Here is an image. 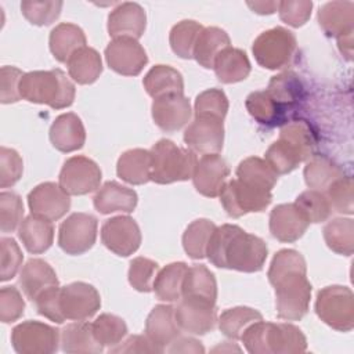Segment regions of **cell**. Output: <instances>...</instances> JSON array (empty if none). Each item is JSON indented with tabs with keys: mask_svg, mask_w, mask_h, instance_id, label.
I'll list each match as a JSON object with an SVG mask.
<instances>
[{
	"mask_svg": "<svg viewBox=\"0 0 354 354\" xmlns=\"http://www.w3.org/2000/svg\"><path fill=\"white\" fill-rule=\"evenodd\" d=\"M241 340L252 354H297L307 350L304 333L286 322L256 321L245 329Z\"/></svg>",
	"mask_w": 354,
	"mask_h": 354,
	"instance_id": "3957f363",
	"label": "cell"
},
{
	"mask_svg": "<svg viewBox=\"0 0 354 354\" xmlns=\"http://www.w3.org/2000/svg\"><path fill=\"white\" fill-rule=\"evenodd\" d=\"M252 50L259 65L279 69L290 62L296 50V37L290 30L277 26L260 33Z\"/></svg>",
	"mask_w": 354,
	"mask_h": 354,
	"instance_id": "52a82bcc",
	"label": "cell"
},
{
	"mask_svg": "<svg viewBox=\"0 0 354 354\" xmlns=\"http://www.w3.org/2000/svg\"><path fill=\"white\" fill-rule=\"evenodd\" d=\"M324 239L330 250L351 256L354 252V221L343 217L330 220L324 227Z\"/></svg>",
	"mask_w": 354,
	"mask_h": 354,
	"instance_id": "b9f144b4",
	"label": "cell"
},
{
	"mask_svg": "<svg viewBox=\"0 0 354 354\" xmlns=\"http://www.w3.org/2000/svg\"><path fill=\"white\" fill-rule=\"evenodd\" d=\"M214 230L216 224L207 218H198L192 221L183 234V246L185 253L195 260L206 257L209 241Z\"/></svg>",
	"mask_w": 354,
	"mask_h": 354,
	"instance_id": "7bdbcfd3",
	"label": "cell"
},
{
	"mask_svg": "<svg viewBox=\"0 0 354 354\" xmlns=\"http://www.w3.org/2000/svg\"><path fill=\"white\" fill-rule=\"evenodd\" d=\"M62 1H32L25 0L21 3L22 15L33 25L44 26L53 24L61 12Z\"/></svg>",
	"mask_w": 354,
	"mask_h": 354,
	"instance_id": "f907efd6",
	"label": "cell"
},
{
	"mask_svg": "<svg viewBox=\"0 0 354 354\" xmlns=\"http://www.w3.org/2000/svg\"><path fill=\"white\" fill-rule=\"evenodd\" d=\"M142 84L155 100L169 94H183L184 80L181 73L169 65H155L144 76Z\"/></svg>",
	"mask_w": 354,
	"mask_h": 354,
	"instance_id": "1f68e13d",
	"label": "cell"
},
{
	"mask_svg": "<svg viewBox=\"0 0 354 354\" xmlns=\"http://www.w3.org/2000/svg\"><path fill=\"white\" fill-rule=\"evenodd\" d=\"M59 292H61L59 286H53L44 290L35 300L37 313L57 324L65 322V318L61 313V306H59Z\"/></svg>",
	"mask_w": 354,
	"mask_h": 354,
	"instance_id": "94428289",
	"label": "cell"
},
{
	"mask_svg": "<svg viewBox=\"0 0 354 354\" xmlns=\"http://www.w3.org/2000/svg\"><path fill=\"white\" fill-rule=\"evenodd\" d=\"M343 176V169L332 159L317 155L311 156L304 167V180L311 189L326 191V188L339 177Z\"/></svg>",
	"mask_w": 354,
	"mask_h": 354,
	"instance_id": "ab89813d",
	"label": "cell"
},
{
	"mask_svg": "<svg viewBox=\"0 0 354 354\" xmlns=\"http://www.w3.org/2000/svg\"><path fill=\"white\" fill-rule=\"evenodd\" d=\"M145 333L151 342L165 350L180 336V326L176 321L174 307L158 304L148 314L145 321Z\"/></svg>",
	"mask_w": 354,
	"mask_h": 354,
	"instance_id": "603a6c76",
	"label": "cell"
},
{
	"mask_svg": "<svg viewBox=\"0 0 354 354\" xmlns=\"http://www.w3.org/2000/svg\"><path fill=\"white\" fill-rule=\"evenodd\" d=\"M311 10H313V1H307V0H296V1L288 0V1L278 3L279 18L285 24L293 28H299L304 25L311 15Z\"/></svg>",
	"mask_w": 354,
	"mask_h": 354,
	"instance_id": "680465c9",
	"label": "cell"
},
{
	"mask_svg": "<svg viewBox=\"0 0 354 354\" xmlns=\"http://www.w3.org/2000/svg\"><path fill=\"white\" fill-rule=\"evenodd\" d=\"M18 236L29 253L46 252L54 239V227L50 220L30 214L25 217L18 228Z\"/></svg>",
	"mask_w": 354,
	"mask_h": 354,
	"instance_id": "f1b7e54d",
	"label": "cell"
},
{
	"mask_svg": "<svg viewBox=\"0 0 354 354\" xmlns=\"http://www.w3.org/2000/svg\"><path fill=\"white\" fill-rule=\"evenodd\" d=\"M315 313L330 328L350 332L354 326V295L350 288L332 285L317 295Z\"/></svg>",
	"mask_w": 354,
	"mask_h": 354,
	"instance_id": "8992f818",
	"label": "cell"
},
{
	"mask_svg": "<svg viewBox=\"0 0 354 354\" xmlns=\"http://www.w3.org/2000/svg\"><path fill=\"white\" fill-rule=\"evenodd\" d=\"M279 138L288 142L300 156L301 162L314 156L317 148V133L306 120L286 122L279 131Z\"/></svg>",
	"mask_w": 354,
	"mask_h": 354,
	"instance_id": "d590c367",
	"label": "cell"
},
{
	"mask_svg": "<svg viewBox=\"0 0 354 354\" xmlns=\"http://www.w3.org/2000/svg\"><path fill=\"white\" fill-rule=\"evenodd\" d=\"M24 205L18 194L3 191L0 194V228L3 232H12L22 223Z\"/></svg>",
	"mask_w": 354,
	"mask_h": 354,
	"instance_id": "f5cc1de1",
	"label": "cell"
},
{
	"mask_svg": "<svg viewBox=\"0 0 354 354\" xmlns=\"http://www.w3.org/2000/svg\"><path fill=\"white\" fill-rule=\"evenodd\" d=\"M189 118L191 105L184 94L163 95L152 102V119L166 133L180 130L189 122Z\"/></svg>",
	"mask_w": 354,
	"mask_h": 354,
	"instance_id": "d6986e66",
	"label": "cell"
},
{
	"mask_svg": "<svg viewBox=\"0 0 354 354\" xmlns=\"http://www.w3.org/2000/svg\"><path fill=\"white\" fill-rule=\"evenodd\" d=\"M66 65L69 76L79 84L94 83L102 72V61L98 51L87 46L77 50Z\"/></svg>",
	"mask_w": 354,
	"mask_h": 354,
	"instance_id": "8d00e7d4",
	"label": "cell"
},
{
	"mask_svg": "<svg viewBox=\"0 0 354 354\" xmlns=\"http://www.w3.org/2000/svg\"><path fill=\"white\" fill-rule=\"evenodd\" d=\"M203 30V26L192 19H184L176 24L169 36L170 47L176 55L184 59L194 58L196 40Z\"/></svg>",
	"mask_w": 354,
	"mask_h": 354,
	"instance_id": "ee69618b",
	"label": "cell"
},
{
	"mask_svg": "<svg viewBox=\"0 0 354 354\" xmlns=\"http://www.w3.org/2000/svg\"><path fill=\"white\" fill-rule=\"evenodd\" d=\"M230 176V167L218 153L203 155L195 166L192 181L196 191L207 198L220 195Z\"/></svg>",
	"mask_w": 354,
	"mask_h": 354,
	"instance_id": "ac0fdd59",
	"label": "cell"
},
{
	"mask_svg": "<svg viewBox=\"0 0 354 354\" xmlns=\"http://www.w3.org/2000/svg\"><path fill=\"white\" fill-rule=\"evenodd\" d=\"M326 198L332 206L339 213L351 214L354 209L353 203V180L350 176H342L335 180L326 188Z\"/></svg>",
	"mask_w": 354,
	"mask_h": 354,
	"instance_id": "db71d44e",
	"label": "cell"
},
{
	"mask_svg": "<svg viewBox=\"0 0 354 354\" xmlns=\"http://www.w3.org/2000/svg\"><path fill=\"white\" fill-rule=\"evenodd\" d=\"M101 176V169L94 160L77 155L65 160L58 183L68 195H86L100 187Z\"/></svg>",
	"mask_w": 354,
	"mask_h": 354,
	"instance_id": "8fae6325",
	"label": "cell"
},
{
	"mask_svg": "<svg viewBox=\"0 0 354 354\" xmlns=\"http://www.w3.org/2000/svg\"><path fill=\"white\" fill-rule=\"evenodd\" d=\"M188 266L183 261L170 263L163 267L155 277L152 290L162 301H177L183 297L184 278Z\"/></svg>",
	"mask_w": 354,
	"mask_h": 354,
	"instance_id": "836d02e7",
	"label": "cell"
},
{
	"mask_svg": "<svg viewBox=\"0 0 354 354\" xmlns=\"http://www.w3.org/2000/svg\"><path fill=\"white\" fill-rule=\"evenodd\" d=\"M101 241L115 254L127 257L140 248L141 231L134 218L116 216L102 224Z\"/></svg>",
	"mask_w": 354,
	"mask_h": 354,
	"instance_id": "5bb4252c",
	"label": "cell"
},
{
	"mask_svg": "<svg viewBox=\"0 0 354 354\" xmlns=\"http://www.w3.org/2000/svg\"><path fill=\"white\" fill-rule=\"evenodd\" d=\"M228 111V98L220 88L202 91L195 100V116H213L223 119Z\"/></svg>",
	"mask_w": 354,
	"mask_h": 354,
	"instance_id": "816d5d0a",
	"label": "cell"
},
{
	"mask_svg": "<svg viewBox=\"0 0 354 354\" xmlns=\"http://www.w3.org/2000/svg\"><path fill=\"white\" fill-rule=\"evenodd\" d=\"M174 313L180 329L192 335H205L217 322L216 303L198 297H181Z\"/></svg>",
	"mask_w": 354,
	"mask_h": 354,
	"instance_id": "9a60e30c",
	"label": "cell"
},
{
	"mask_svg": "<svg viewBox=\"0 0 354 354\" xmlns=\"http://www.w3.org/2000/svg\"><path fill=\"white\" fill-rule=\"evenodd\" d=\"M218 196L227 214L234 218L246 213L263 212L272 199L271 191L252 187L238 178L227 181Z\"/></svg>",
	"mask_w": 354,
	"mask_h": 354,
	"instance_id": "ba28073f",
	"label": "cell"
},
{
	"mask_svg": "<svg viewBox=\"0 0 354 354\" xmlns=\"http://www.w3.org/2000/svg\"><path fill=\"white\" fill-rule=\"evenodd\" d=\"M59 306L65 319L84 321L100 310L101 297L93 285L72 282L61 288Z\"/></svg>",
	"mask_w": 354,
	"mask_h": 354,
	"instance_id": "7c38bea8",
	"label": "cell"
},
{
	"mask_svg": "<svg viewBox=\"0 0 354 354\" xmlns=\"http://www.w3.org/2000/svg\"><path fill=\"white\" fill-rule=\"evenodd\" d=\"M295 205L303 212L310 223H322L332 213V206L326 195L317 189H307L301 192L296 198Z\"/></svg>",
	"mask_w": 354,
	"mask_h": 354,
	"instance_id": "7dc6e473",
	"label": "cell"
},
{
	"mask_svg": "<svg viewBox=\"0 0 354 354\" xmlns=\"http://www.w3.org/2000/svg\"><path fill=\"white\" fill-rule=\"evenodd\" d=\"M169 353H203L205 348L199 340L192 337H177L170 347L167 348Z\"/></svg>",
	"mask_w": 354,
	"mask_h": 354,
	"instance_id": "be15d7a7",
	"label": "cell"
},
{
	"mask_svg": "<svg viewBox=\"0 0 354 354\" xmlns=\"http://www.w3.org/2000/svg\"><path fill=\"white\" fill-rule=\"evenodd\" d=\"M105 59L112 71L123 76H137L148 62L144 47L131 37H116L105 48Z\"/></svg>",
	"mask_w": 354,
	"mask_h": 354,
	"instance_id": "4fadbf2b",
	"label": "cell"
},
{
	"mask_svg": "<svg viewBox=\"0 0 354 354\" xmlns=\"http://www.w3.org/2000/svg\"><path fill=\"white\" fill-rule=\"evenodd\" d=\"M278 3L279 1H248V6L260 15H266V14H272L278 10Z\"/></svg>",
	"mask_w": 354,
	"mask_h": 354,
	"instance_id": "e7e4bbea",
	"label": "cell"
},
{
	"mask_svg": "<svg viewBox=\"0 0 354 354\" xmlns=\"http://www.w3.org/2000/svg\"><path fill=\"white\" fill-rule=\"evenodd\" d=\"M93 333L97 342L102 346H116L127 335L126 322L113 314H101L91 324Z\"/></svg>",
	"mask_w": 354,
	"mask_h": 354,
	"instance_id": "bcb514c9",
	"label": "cell"
},
{
	"mask_svg": "<svg viewBox=\"0 0 354 354\" xmlns=\"http://www.w3.org/2000/svg\"><path fill=\"white\" fill-rule=\"evenodd\" d=\"M163 350L158 347L148 336L133 335L127 337L122 344H116L109 348V353H162Z\"/></svg>",
	"mask_w": 354,
	"mask_h": 354,
	"instance_id": "6125c7cd",
	"label": "cell"
},
{
	"mask_svg": "<svg viewBox=\"0 0 354 354\" xmlns=\"http://www.w3.org/2000/svg\"><path fill=\"white\" fill-rule=\"evenodd\" d=\"M318 22L328 36L343 37L353 35L354 26V3L353 1H329L318 11Z\"/></svg>",
	"mask_w": 354,
	"mask_h": 354,
	"instance_id": "484cf974",
	"label": "cell"
},
{
	"mask_svg": "<svg viewBox=\"0 0 354 354\" xmlns=\"http://www.w3.org/2000/svg\"><path fill=\"white\" fill-rule=\"evenodd\" d=\"M0 249H1V271H0V279L8 281L14 278L22 264L24 254L12 238L3 236L0 239Z\"/></svg>",
	"mask_w": 354,
	"mask_h": 354,
	"instance_id": "9f6ffc18",
	"label": "cell"
},
{
	"mask_svg": "<svg viewBox=\"0 0 354 354\" xmlns=\"http://www.w3.org/2000/svg\"><path fill=\"white\" fill-rule=\"evenodd\" d=\"M19 285L25 296L35 301L48 288L58 286V278L47 261L30 259L19 272Z\"/></svg>",
	"mask_w": 354,
	"mask_h": 354,
	"instance_id": "d4e9b609",
	"label": "cell"
},
{
	"mask_svg": "<svg viewBox=\"0 0 354 354\" xmlns=\"http://www.w3.org/2000/svg\"><path fill=\"white\" fill-rule=\"evenodd\" d=\"M137 194L118 181H106L94 195L93 203L97 212L111 214L115 212L131 213L137 206Z\"/></svg>",
	"mask_w": 354,
	"mask_h": 354,
	"instance_id": "cb8c5ba5",
	"label": "cell"
},
{
	"mask_svg": "<svg viewBox=\"0 0 354 354\" xmlns=\"http://www.w3.org/2000/svg\"><path fill=\"white\" fill-rule=\"evenodd\" d=\"M118 176L133 185L145 184L151 180L152 156L151 151L134 148L123 152L116 165Z\"/></svg>",
	"mask_w": 354,
	"mask_h": 354,
	"instance_id": "4316f807",
	"label": "cell"
},
{
	"mask_svg": "<svg viewBox=\"0 0 354 354\" xmlns=\"http://www.w3.org/2000/svg\"><path fill=\"white\" fill-rule=\"evenodd\" d=\"M147 15L138 3H120L108 17V32L113 39L131 37L140 39L145 30Z\"/></svg>",
	"mask_w": 354,
	"mask_h": 354,
	"instance_id": "44dd1931",
	"label": "cell"
},
{
	"mask_svg": "<svg viewBox=\"0 0 354 354\" xmlns=\"http://www.w3.org/2000/svg\"><path fill=\"white\" fill-rule=\"evenodd\" d=\"M236 178L252 187L271 191L277 184L278 174L264 159L249 156L239 163L236 169Z\"/></svg>",
	"mask_w": 354,
	"mask_h": 354,
	"instance_id": "60d3db41",
	"label": "cell"
},
{
	"mask_svg": "<svg viewBox=\"0 0 354 354\" xmlns=\"http://www.w3.org/2000/svg\"><path fill=\"white\" fill-rule=\"evenodd\" d=\"M93 333L91 324L86 321H76L68 324L61 330V348L69 354H97L102 351Z\"/></svg>",
	"mask_w": 354,
	"mask_h": 354,
	"instance_id": "f546056e",
	"label": "cell"
},
{
	"mask_svg": "<svg viewBox=\"0 0 354 354\" xmlns=\"http://www.w3.org/2000/svg\"><path fill=\"white\" fill-rule=\"evenodd\" d=\"M50 141L61 152L80 149L86 141V130L80 118L73 112L57 116L50 127Z\"/></svg>",
	"mask_w": 354,
	"mask_h": 354,
	"instance_id": "7402d4cb",
	"label": "cell"
},
{
	"mask_svg": "<svg viewBox=\"0 0 354 354\" xmlns=\"http://www.w3.org/2000/svg\"><path fill=\"white\" fill-rule=\"evenodd\" d=\"M267 93L288 113V111H292L303 100L304 87L297 75L293 72H283L272 76Z\"/></svg>",
	"mask_w": 354,
	"mask_h": 354,
	"instance_id": "e575fe53",
	"label": "cell"
},
{
	"mask_svg": "<svg viewBox=\"0 0 354 354\" xmlns=\"http://www.w3.org/2000/svg\"><path fill=\"white\" fill-rule=\"evenodd\" d=\"M260 319H263V317L257 310L239 306L221 313V315L218 317V329L227 337L236 340L241 339L242 333L250 324Z\"/></svg>",
	"mask_w": 354,
	"mask_h": 354,
	"instance_id": "f6af8a7d",
	"label": "cell"
},
{
	"mask_svg": "<svg viewBox=\"0 0 354 354\" xmlns=\"http://www.w3.org/2000/svg\"><path fill=\"white\" fill-rule=\"evenodd\" d=\"M11 343L19 354H51L61 343L59 330L39 321H25L14 326Z\"/></svg>",
	"mask_w": 354,
	"mask_h": 354,
	"instance_id": "9c48e42d",
	"label": "cell"
},
{
	"mask_svg": "<svg viewBox=\"0 0 354 354\" xmlns=\"http://www.w3.org/2000/svg\"><path fill=\"white\" fill-rule=\"evenodd\" d=\"M264 160L278 176L290 173L299 166V163H301L297 152L281 138L268 147Z\"/></svg>",
	"mask_w": 354,
	"mask_h": 354,
	"instance_id": "c3c4849f",
	"label": "cell"
},
{
	"mask_svg": "<svg viewBox=\"0 0 354 354\" xmlns=\"http://www.w3.org/2000/svg\"><path fill=\"white\" fill-rule=\"evenodd\" d=\"M310 221L295 203H282L270 213V232L279 242H295L307 231Z\"/></svg>",
	"mask_w": 354,
	"mask_h": 354,
	"instance_id": "ffe728a7",
	"label": "cell"
},
{
	"mask_svg": "<svg viewBox=\"0 0 354 354\" xmlns=\"http://www.w3.org/2000/svg\"><path fill=\"white\" fill-rule=\"evenodd\" d=\"M151 180L156 184H171L192 178L198 158L194 151L180 148L170 140L162 138L151 148Z\"/></svg>",
	"mask_w": 354,
	"mask_h": 354,
	"instance_id": "5b68a950",
	"label": "cell"
},
{
	"mask_svg": "<svg viewBox=\"0 0 354 354\" xmlns=\"http://www.w3.org/2000/svg\"><path fill=\"white\" fill-rule=\"evenodd\" d=\"M184 142L198 153H218L224 142L223 119L213 116H195L184 131Z\"/></svg>",
	"mask_w": 354,
	"mask_h": 354,
	"instance_id": "2e32d148",
	"label": "cell"
},
{
	"mask_svg": "<svg viewBox=\"0 0 354 354\" xmlns=\"http://www.w3.org/2000/svg\"><path fill=\"white\" fill-rule=\"evenodd\" d=\"M97 218L90 213H72L59 225L58 245L66 253L72 256L87 252L97 238Z\"/></svg>",
	"mask_w": 354,
	"mask_h": 354,
	"instance_id": "30bf717a",
	"label": "cell"
},
{
	"mask_svg": "<svg viewBox=\"0 0 354 354\" xmlns=\"http://www.w3.org/2000/svg\"><path fill=\"white\" fill-rule=\"evenodd\" d=\"M21 98L46 104L54 109L71 106L75 100V86L61 69L33 71L24 75L19 84Z\"/></svg>",
	"mask_w": 354,
	"mask_h": 354,
	"instance_id": "277c9868",
	"label": "cell"
},
{
	"mask_svg": "<svg viewBox=\"0 0 354 354\" xmlns=\"http://www.w3.org/2000/svg\"><path fill=\"white\" fill-rule=\"evenodd\" d=\"M230 46L231 40L225 30L217 26L203 28L195 44L194 58L201 66L210 69L213 68L217 55Z\"/></svg>",
	"mask_w": 354,
	"mask_h": 354,
	"instance_id": "d6a6232c",
	"label": "cell"
},
{
	"mask_svg": "<svg viewBox=\"0 0 354 354\" xmlns=\"http://www.w3.org/2000/svg\"><path fill=\"white\" fill-rule=\"evenodd\" d=\"M25 301L15 286H4L0 290V319L4 324L19 319L24 314Z\"/></svg>",
	"mask_w": 354,
	"mask_h": 354,
	"instance_id": "6f0895ef",
	"label": "cell"
},
{
	"mask_svg": "<svg viewBox=\"0 0 354 354\" xmlns=\"http://www.w3.org/2000/svg\"><path fill=\"white\" fill-rule=\"evenodd\" d=\"M213 69L221 83L231 84L245 80L250 73V61L241 48L227 47L216 58Z\"/></svg>",
	"mask_w": 354,
	"mask_h": 354,
	"instance_id": "4dcf8cb0",
	"label": "cell"
},
{
	"mask_svg": "<svg viewBox=\"0 0 354 354\" xmlns=\"http://www.w3.org/2000/svg\"><path fill=\"white\" fill-rule=\"evenodd\" d=\"M268 249L266 242L235 224L216 227L206 256L218 268L257 272L263 268Z\"/></svg>",
	"mask_w": 354,
	"mask_h": 354,
	"instance_id": "7a4b0ae2",
	"label": "cell"
},
{
	"mask_svg": "<svg viewBox=\"0 0 354 354\" xmlns=\"http://www.w3.org/2000/svg\"><path fill=\"white\" fill-rule=\"evenodd\" d=\"M183 297H198L216 303L217 283L214 274L203 264L188 267L183 285Z\"/></svg>",
	"mask_w": 354,
	"mask_h": 354,
	"instance_id": "74e56055",
	"label": "cell"
},
{
	"mask_svg": "<svg viewBox=\"0 0 354 354\" xmlns=\"http://www.w3.org/2000/svg\"><path fill=\"white\" fill-rule=\"evenodd\" d=\"M28 205L32 214L55 221L64 217L69 210L71 198L59 184L47 181L36 185L29 192Z\"/></svg>",
	"mask_w": 354,
	"mask_h": 354,
	"instance_id": "e0dca14e",
	"label": "cell"
},
{
	"mask_svg": "<svg viewBox=\"0 0 354 354\" xmlns=\"http://www.w3.org/2000/svg\"><path fill=\"white\" fill-rule=\"evenodd\" d=\"M246 109L256 122L264 126H277L285 123L286 112L272 100L267 90L253 91L246 98Z\"/></svg>",
	"mask_w": 354,
	"mask_h": 354,
	"instance_id": "f35d334b",
	"label": "cell"
},
{
	"mask_svg": "<svg viewBox=\"0 0 354 354\" xmlns=\"http://www.w3.org/2000/svg\"><path fill=\"white\" fill-rule=\"evenodd\" d=\"M159 266L156 261L147 257H136L130 263L129 282L138 292H151Z\"/></svg>",
	"mask_w": 354,
	"mask_h": 354,
	"instance_id": "681fc988",
	"label": "cell"
},
{
	"mask_svg": "<svg viewBox=\"0 0 354 354\" xmlns=\"http://www.w3.org/2000/svg\"><path fill=\"white\" fill-rule=\"evenodd\" d=\"M24 162L19 153L7 147L0 148V187H12L22 176Z\"/></svg>",
	"mask_w": 354,
	"mask_h": 354,
	"instance_id": "11a10c76",
	"label": "cell"
},
{
	"mask_svg": "<svg viewBox=\"0 0 354 354\" xmlns=\"http://www.w3.org/2000/svg\"><path fill=\"white\" fill-rule=\"evenodd\" d=\"M48 44L57 61L68 62L77 50L86 47V35L77 25L62 22L51 30Z\"/></svg>",
	"mask_w": 354,
	"mask_h": 354,
	"instance_id": "83f0119b",
	"label": "cell"
},
{
	"mask_svg": "<svg viewBox=\"0 0 354 354\" xmlns=\"http://www.w3.org/2000/svg\"><path fill=\"white\" fill-rule=\"evenodd\" d=\"M268 281L275 289L278 317L286 321L301 319L311 299L304 257L295 249L277 252L268 270Z\"/></svg>",
	"mask_w": 354,
	"mask_h": 354,
	"instance_id": "6da1fadb",
	"label": "cell"
},
{
	"mask_svg": "<svg viewBox=\"0 0 354 354\" xmlns=\"http://www.w3.org/2000/svg\"><path fill=\"white\" fill-rule=\"evenodd\" d=\"M0 77V101L3 104H11L21 100L19 84L24 77V72L15 66H3Z\"/></svg>",
	"mask_w": 354,
	"mask_h": 354,
	"instance_id": "91938a15",
	"label": "cell"
}]
</instances>
